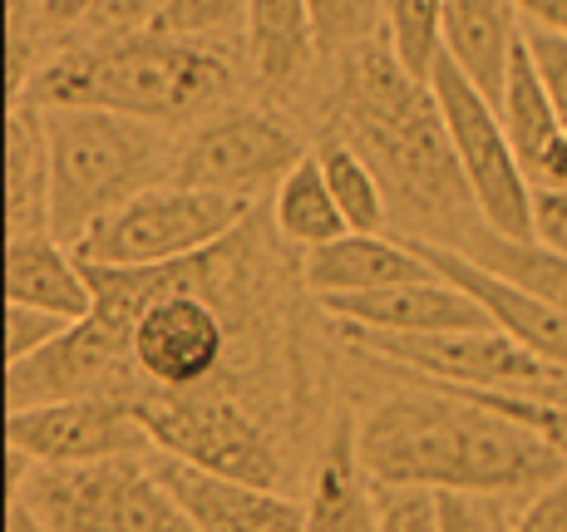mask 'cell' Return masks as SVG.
Masks as SVG:
<instances>
[{
    "label": "cell",
    "mask_w": 567,
    "mask_h": 532,
    "mask_svg": "<svg viewBox=\"0 0 567 532\" xmlns=\"http://www.w3.org/2000/svg\"><path fill=\"white\" fill-rule=\"evenodd\" d=\"M50 532H198L163 488L154 453L104 459L80 469H35L30 483H10Z\"/></svg>",
    "instance_id": "obj_6"
},
{
    "label": "cell",
    "mask_w": 567,
    "mask_h": 532,
    "mask_svg": "<svg viewBox=\"0 0 567 532\" xmlns=\"http://www.w3.org/2000/svg\"><path fill=\"white\" fill-rule=\"evenodd\" d=\"M380 40L400 70L430 84L444 54V0H380Z\"/></svg>",
    "instance_id": "obj_26"
},
{
    "label": "cell",
    "mask_w": 567,
    "mask_h": 532,
    "mask_svg": "<svg viewBox=\"0 0 567 532\" xmlns=\"http://www.w3.org/2000/svg\"><path fill=\"white\" fill-rule=\"evenodd\" d=\"M430 94L440 104L444 134H450V148L460 158V173L468 182L478 222L498 237L533 242V182L523 173L514 144H508L498 104L488 94H478L444 54L430 74Z\"/></svg>",
    "instance_id": "obj_7"
},
{
    "label": "cell",
    "mask_w": 567,
    "mask_h": 532,
    "mask_svg": "<svg viewBox=\"0 0 567 532\" xmlns=\"http://www.w3.org/2000/svg\"><path fill=\"white\" fill-rule=\"evenodd\" d=\"M134 409L154 439V453L257 488L281 483V453L271 434L233 399L203 395V389H144Z\"/></svg>",
    "instance_id": "obj_8"
},
{
    "label": "cell",
    "mask_w": 567,
    "mask_h": 532,
    "mask_svg": "<svg viewBox=\"0 0 567 532\" xmlns=\"http://www.w3.org/2000/svg\"><path fill=\"white\" fill-rule=\"evenodd\" d=\"M252 217L247 198H223V192L183 188V182H158L138 192L118 212H109L100 227L74 242L80 262L100 267H168L188 257L217 252L227 237L243 232Z\"/></svg>",
    "instance_id": "obj_5"
},
{
    "label": "cell",
    "mask_w": 567,
    "mask_h": 532,
    "mask_svg": "<svg viewBox=\"0 0 567 532\" xmlns=\"http://www.w3.org/2000/svg\"><path fill=\"white\" fill-rule=\"evenodd\" d=\"M498 118H504L508 144H514L523 173H528V182H533L543 173V163L553 158V148L567 138V128H563L558 108H553V94H548V84H543L528 45H518V54H514L504 100H498Z\"/></svg>",
    "instance_id": "obj_21"
},
{
    "label": "cell",
    "mask_w": 567,
    "mask_h": 532,
    "mask_svg": "<svg viewBox=\"0 0 567 532\" xmlns=\"http://www.w3.org/2000/svg\"><path fill=\"white\" fill-rule=\"evenodd\" d=\"M355 459L370 488L420 493H543L567 473V459L464 389H405L380 399L355 429Z\"/></svg>",
    "instance_id": "obj_1"
},
{
    "label": "cell",
    "mask_w": 567,
    "mask_h": 532,
    "mask_svg": "<svg viewBox=\"0 0 567 532\" xmlns=\"http://www.w3.org/2000/svg\"><path fill=\"white\" fill-rule=\"evenodd\" d=\"M70 331L64 316H50V311L35 306H6V365H20L30 355H40L45 345H54Z\"/></svg>",
    "instance_id": "obj_31"
},
{
    "label": "cell",
    "mask_w": 567,
    "mask_h": 532,
    "mask_svg": "<svg viewBox=\"0 0 567 532\" xmlns=\"http://www.w3.org/2000/svg\"><path fill=\"white\" fill-rule=\"evenodd\" d=\"M247 6H252V0H163L144 30H163V35H183V40L213 45V40L233 35V30L247 35Z\"/></svg>",
    "instance_id": "obj_27"
},
{
    "label": "cell",
    "mask_w": 567,
    "mask_h": 532,
    "mask_svg": "<svg viewBox=\"0 0 567 532\" xmlns=\"http://www.w3.org/2000/svg\"><path fill=\"white\" fill-rule=\"evenodd\" d=\"M6 444L30 469H80V463L154 453V439H148L134 399L114 395L6 409Z\"/></svg>",
    "instance_id": "obj_11"
},
{
    "label": "cell",
    "mask_w": 567,
    "mask_h": 532,
    "mask_svg": "<svg viewBox=\"0 0 567 532\" xmlns=\"http://www.w3.org/2000/svg\"><path fill=\"white\" fill-rule=\"evenodd\" d=\"M233 90L237 70L227 50L163 30H118L50 64H35V80L20 100L35 108H109L168 128L223 114Z\"/></svg>",
    "instance_id": "obj_3"
},
{
    "label": "cell",
    "mask_w": 567,
    "mask_h": 532,
    "mask_svg": "<svg viewBox=\"0 0 567 532\" xmlns=\"http://www.w3.org/2000/svg\"><path fill=\"white\" fill-rule=\"evenodd\" d=\"M316 163H321V178H326V188H331L346 227H351V232H365V237L385 232L390 198H385V182L375 178V168H370L346 138H321Z\"/></svg>",
    "instance_id": "obj_25"
},
{
    "label": "cell",
    "mask_w": 567,
    "mask_h": 532,
    "mask_svg": "<svg viewBox=\"0 0 567 532\" xmlns=\"http://www.w3.org/2000/svg\"><path fill=\"white\" fill-rule=\"evenodd\" d=\"M543 395H548V399H558V405H567V375L558 379V385H548V389H543Z\"/></svg>",
    "instance_id": "obj_36"
},
{
    "label": "cell",
    "mask_w": 567,
    "mask_h": 532,
    "mask_svg": "<svg viewBox=\"0 0 567 532\" xmlns=\"http://www.w3.org/2000/svg\"><path fill=\"white\" fill-rule=\"evenodd\" d=\"M307 532H375V498L355 459V429L341 425L311 483V523Z\"/></svg>",
    "instance_id": "obj_23"
},
{
    "label": "cell",
    "mask_w": 567,
    "mask_h": 532,
    "mask_svg": "<svg viewBox=\"0 0 567 532\" xmlns=\"http://www.w3.org/2000/svg\"><path fill=\"white\" fill-rule=\"evenodd\" d=\"M518 532H567V473L518 508Z\"/></svg>",
    "instance_id": "obj_33"
},
{
    "label": "cell",
    "mask_w": 567,
    "mask_h": 532,
    "mask_svg": "<svg viewBox=\"0 0 567 532\" xmlns=\"http://www.w3.org/2000/svg\"><path fill=\"white\" fill-rule=\"evenodd\" d=\"M518 15H528V25L553 30V35L567 40V0H514Z\"/></svg>",
    "instance_id": "obj_34"
},
{
    "label": "cell",
    "mask_w": 567,
    "mask_h": 532,
    "mask_svg": "<svg viewBox=\"0 0 567 532\" xmlns=\"http://www.w3.org/2000/svg\"><path fill=\"white\" fill-rule=\"evenodd\" d=\"M271 222H277V232L287 237V242L307 247V252L351 232L341 208H336L331 188H326L316 158H301L297 168H291V178L277 188V198H271Z\"/></svg>",
    "instance_id": "obj_24"
},
{
    "label": "cell",
    "mask_w": 567,
    "mask_h": 532,
    "mask_svg": "<svg viewBox=\"0 0 567 532\" xmlns=\"http://www.w3.org/2000/svg\"><path fill=\"white\" fill-rule=\"evenodd\" d=\"M440 498V532H518L508 498L488 493H434Z\"/></svg>",
    "instance_id": "obj_29"
},
{
    "label": "cell",
    "mask_w": 567,
    "mask_h": 532,
    "mask_svg": "<svg viewBox=\"0 0 567 532\" xmlns=\"http://www.w3.org/2000/svg\"><path fill=\"white\" fill-rule=\"evenodd\" d=\"M375 532H440V498L420 488H380Z\"/></svg>",
    "instance_id": "obj_30"
},
{
    "label": "cell",
    "mask_w": 567,
    "mask_h": 532,
    "mask_svg": "<svg viewBox=\"0 0 567 532\" xmlns=\"http://www.w3.org/2000/svg\"><path fill=\"white\" fill-rule=\"evenodd\" d=\"M341 128L346 144L385 182V198L440 227L430 242H450L454 232H464L474 198L444 134L440 104L430 84L400 70L385 40L341 50Z\"/></svg>",
    "instance_id": "obj_2"
},
{
    "label": "cell",
    "mask_w": 567,
    "mask_h": 532,
    "mask_svg": "<svg viewBox=\"0 0 567 532\" xmlns=\"http://www.w3.org/2000/svg\"><path fill=\"white\" fill-rule=\"evenodd\" d=\"M50 134V217L54 237L74 247L138 192L173 182L178 144L163 128L109 108H40Z\"/></svg>",
    "instance_id": "obj_4"
},
{
    "label": "cell",
    "mask_w": 567,
    "mask_h": 532,
    "mask_svg": "<svg viewBox=\"0 0 567 532\" xmlns=\"http://www.w3.org/2000/svg\"><path fill=\"white\" fill-rule=\"evenodd\" d=\"M321 50H355L375 40L380 0H307Z\"/></svg>",
    "instance_id": "obj_28"
},
{
    "label": "cell",
    "mask_w": 567,
    "mask_h": 532,
    "mask_svg": "<svg viewBox=\"0 0 567 532\" xmlns=\"http://www.w3.org/2000/svg\"><path fill=\"white\" fill-rule=\"evenodd\" d=\"M307 286L316 296H365V291H390V286H410V281H430L434 267L405 242V237H365V232H346L336 242L307 252L301 267Z\"/></svg>",
    "instance_id": "obj_16"
},
{
    "label": "cell",
    "mask_w": 567,
    "mask_h": 532,
    "mask_svg": "<svg viewBox=\"0 0 567 532\" xmlns=\"http://www.w3.org/2000/svg\"><path fill=\"white\" fill-rule=\"evenodd\" d=\"M523 45L514 0H444V60L488 100H504L508 70Z\"/></svg>",
    "instance_id": "obj_17"
},
{
    "label": "cell",
    "mask_w": 567,
    "mask_h": 532,
    "mask_svg": "<svg viewBox=\"0 0 567 532\" xmlns=\"http://www.w3.org/2000/svg\"><path fill=\"white\" fill-rule=\"evenodd\" d=\"M444 247L474 257L478 267H488L494 277H504V281H514V286H523V291H533L538 301H548L553 311H563L567 316V257L548 252V247H538V242L498 237V232H488L484 222H468L464 232H454Z\"/></svg>",
    "instance_id": "obj_22"
},
{
    "label": "cell",
    "mask_w": 567,
    "mask_h": 532,
    "mask_svg": "<svg viewBox=\"0 0 567 532\" xmlns=\"http://www.w3.org/2000/svg\"><path fill=\"white\" fill-rule=\"evenodd\" d=\"M154 469L198 532H307L311 523V503H297L277 488L203 473L168 453H154Z\"/></svg>",
    "instance_id": "obj_14"
},
{
    "label": "cell",
    "mask_w": 567,
    "mask_h": 532,
    "mask_svg": "<svg viewBox=\"0 0 567 532\" xmlns=\"http://www.w3.org/2000/svg\"><path fill=\"white\" fill-rule=\"evenodd\" d=\"M6 532H50L45 523H40V513L25 503L20 493H10V518H6Z\"/></svg>",
    "instance_id": "obj_35"
},
{
    "label": "cell",
    "mask_w": 567,
    "mask_h": 532,
    "mask_svg": "<svg viewBox=\"0 0 567 532\" xmlns=\"http://www.w3.org/2000/svg\"><path fill=\"white\" fill-rule=\"evenodd\" d=\"M326 316H336L351 331H380V335H444V331H488V316L468 291L444 281L434 271L430 281L410 286L365 291V296H326Z\"/></svg>",
    "instance_id": "obj_15"
},
{
    "label": "cell",
    "mask_w": 567,
    "mask_h": 532,
    "mask_svg": "<svg viewBox=\"0 0 567 532\" xmlns=\"http://www.w3.org/2000/svg\"><path fill=\"white\" fill-rule=\"evenodd\" d=\"M6 306H35L64 321H84L94 311V286L74 247L54 237L6 242Z\"/></svg>",
    "instance_id": "obj_18"
},
{
    "label": "cell",
    "mask_w": 567,
    "mask_h": 532,
    "mask_svg": "<svg viewBox=\"0 0 567 532\" xmlns=\"http://www.w3.org/2000/svg\"><path fill=\"white\" fill-rule=\"evenodd\" d=\"M307 158L287 124L257 108H223V114L203 118L188 138L178 144L173 158V182L203 192H223V198H247L281 188L291 168Z\"/></svg>",
    "instance_id": "obj_10"
},
{
    "label": "cell",
    "mask_w": 567,
    "mask_h": 532,
    "mask_svg": "<svg viewBox=\"0 0 567 532\" xmlns=\"http://www.w3.org/2000/svg\"><path fill=\"white\" fill-rule=\"evenodd\" d=\"M316 25L307 0H252L247 6V70L261 90H291L311 70Z\"/></svg>",
    "instance_id": "obj_20"
},
{
    "label": "cell",
    "mask_w": 567,
    "mask_h": 532,
    "mask_svg": "<svg viewBox=\"0 0 567 532\" xmlns=\"http://www.w3.org/2000/svg\"><path fill=\"white\" fill-rule=\"evenodd\" d=\"M20 237H54L50 134H45V114L30 100L10 104V124H6V242H20Z\"/></svg>",
    "instance_id": "obj_19"
},
{
    "label": "cell",
    "mask_w": 567,
    "mask_h": 532,
    "mask_svg": "<svg viewBox=\"0 0 567 532\" xmlns=\"http://www.w3.org/2000/svg\"><path fill=\"white\" fill-rule=\"evenodd\" d=\"M533 242L567 257V188H533Z\"/></svg>",
    "instance_id": "obj_32"
},
{
    "label": "cell",
    "mask_w": 567,
    "mask_h": 532,
    "mask_svg": "<svg viewBox=\"0 0 567 532\" xmlns=\"http://www.w3.org/2000/svg\"><path fill=\"white\" fill-rule=\"evenodd\" d=\"M227 355V325L207 291H173L134 325V365L148 389H203Z\"/></svg>",
    "instance_id": "obj_12"
},
{
    "label": "cell",
    "mask_w": 567,
    "mask_h": 532,
    "mask_svg": "<svg viewBox=\"0 0 567 532\" xmlns=\"http://www.w3.org/2000/svg\"><path fill=\"white\" fill-rule=\"evenodd\" d=\"M355 345H365L370 355L414 371L430 385L444 389H474V395H543L548 385H558V371L543 365L538 355H528L518 341H508L504 331H444V335H380V331H351Z\"/></svg>",
    "instance_id": "obj_9"
},
{
    "label": "cell",
    "mask_w": 567,
    "mask_h": 532,
    "mask_svg": "<svg viewBox=\"0 0 567 532\" xmlns=\"http://www.w3.org/2000/svg\"><path fill=\"white\" fill-rule=\"evenodd\" d=\"M405 242L440 271L444 281H454L460 291H468V296L484 306V316L494 331H504L508 341H518L528 355H538L543 365H553L558 375H567V316L563 311H553L548 301H538L533 291L494 277V271L478 267L474 257L454 252V247H444V242H430V237H405Z\"/></svg>",
    "instance_id": "obj_13"
}]
</instances>
